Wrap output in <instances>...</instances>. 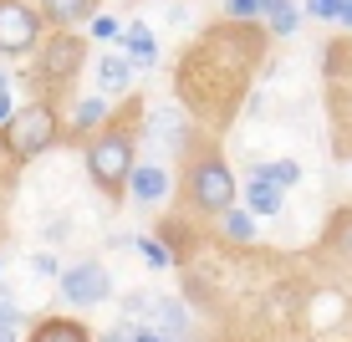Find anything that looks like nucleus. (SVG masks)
Returning <instances> with one entry per match:
<instances>
[{
    "label": "nucleus",
    "instance_id": "27",
    "mask_svg": "<svg viewBox=\"0 0 352 342\" xmlns=\"http://www.w3.org/2000/svg\"><path fill=\"white\" fill-rule=\"evenodd\" d=\"M97 342H133V322H118V327H107Z\"/></svg>",
    "mask_w": 352,
    "mask_h": 342
},
{
    "label": "nucleus",
    "instance_id": "21",
    "mask_svg": "<svg viewBox=\"0 0 352 342\" xmlns=\"http://www.w3.org/2000/svg\"><path fill=\"white\" fill-rule=\"evenodd\" d=\"M133 246L143 250V266H148V271H168V266H179V261H174V250H168L159 235H138Z\"/></svg>",
    "mask_w": 352,
    "mask_h": 342
},
{
    "label": "nucleus",
    "instance_id": "1",
    "mask_svg": "<svg viewBox=\"0 0 352 342\" xmlns=\"http://www.w3.org/2000/svg\"><path fill=\"white\" fill-rule=\"evenodd\" d=\"M138 118L143 107H128L118 123L97 128L92 138H82V164H87V179L102 194H128V174L138 164Z\"/></svg>",
    "mask_w": 352,
    "mask_h": 342
},
{
    "label": "nucleus",
    "instance_id": "20",
    "mask_svg": "<svg viewBox=\"0 0 352 342\" xmlns=\"http://www.w3.org/2000/svg\"><path fill=\"white\" fill-rule=\"evenodd\" d=\"M327 250H337L342 261H352V210H337L327 225Z\"/></svg>",
    "mask_w": 352,
    "mask_h": 342
},
{
    "label": "nucleus",
    "instance_id": "16",
    "mask_svg": "<svg viewBox=\"0 0 352 342\" xmlns=\"http://www.w3.org/2000/svg\"><path fill=\"white\" fill-rule=\"evenodd\" d=\"M214 220H220V235L230 240V246H250V240L261 235V220L250 215L245 204H230V210H220Z\"/></svg>",
    "mask_w": 352,
    "mask_h": 342
},
{
    "label": "nucleus",
    "instance_id": "22",
    "mask_svg": "<svg viewBox=\"0 0 352 342\" xmlns=\"http://www.w3.org/2000/svg\"><path fill=\"white\" fill-rule=\"evenodd\" d=\"M21 322H26V317H21L16 297H10V291L0 286V337H16V332H21Z\"/></svg>",
    "mask_w": 352,
    "mask_h": 342
},
{
    "label": "nucleus",
    "instance_id": "31",
    "mask_svg": "<svg viewBox=\"0 0 352 342\" xmlns=\"http://www.w3.org/2000/svg\"><path fill=\"white\" fill-rule=\"evenodd\" d=\"M0 92H10V72L6 67H0Z\"/></svg>",
    "mask_w": 352,
    "mask_h": 342
},
{
    "label": "nucleus",
    "instance_id": "2",
    "mask_svg": "<svg viewBox=\"0 0 352 342\" xmlns=\"http://www.w3.org/2000/svg\"><path fill=\"white\" fill-rule=\"evenodd\" d=\"M82 67H87V41H82L77 31H52V36L31 52L26 87H31L36 97H46V103H56V97H67L72 87H77Z\"/></svg>",
    "mask_w": 352,
    "mask_h": 342
},
{
    "label": "nucleus",
    "instance_id": "8",
    "mask_svg": "<svg viewBox=\"0 0 352 342\" xmlns=\"http://www.w3.org/2000/svg\"><path fill=\"white\" fill-rule=\"evenodd\" d=\"M113 123V97H102V92H92V97H77L72 103V118H67V133L72 138H92L97 128H107Z\"/></svg>",
    "mask_w": 352,
    "mask_h": 342
},
{
    "label": "nucleus",
    "instance_id": "4",
    "mask_svg": "<svg viewBox=\"0 0 352 342\" xmlns=\"http://www.w3.org/2000/svg\"><path fill=\"white\" fill-rule=\"evenodd\" d=\"M179 184H184V200L199 215H220V210L235 204L240 179H235V169L225 164L220 149H199V153L184 158V179H179Z\"/></svg>",
    "mask_w": 352,
    "mask_h": 342
},
{
    "label": "nucleus",
    "instance_id": "30",
    "mask_svg": "<svg viewBox=\"0 0 352 342\" xmlns=\"http://www.w3.org/2000/svg\"><path fill=\"white\" fill-rule=\"evenodd\" d=\"M337 26L352 31V0H342V6H337Z\"/></svg>",
    "mask_w": 352,
    "mask_h": 342
},
{
    "label": "nucleus",
    "instance_id": "13",
    "mask_svg": "<svg viewBox=\"0 0 352 342\" xmlns=\"http://www.w3.org/2000/svg\"><path fill=\"white\" fill-rule=\"evenodd\" d=\"M240 189H245V210L256 215V220H281V210H286V189L265 184L261 174H245V179H240Z\"/></svg>",
    "mask_w": 352,
    "mask_h": 342
},
{
    "label": "nucleus",
    "instance_id": "14",
    "mask_svg": "<svg viewBox=\"0 0 352 342\" xmlns=\"http://www.w3.org/2000/svg\"><path fill=\"white\" fill-rule=\"evenodd\" d=\"M133 77H138V72L128 67V56H123V52L97 56V92H102V97H123V92L133 87Z\"/></svg>",
    "mask_w": 352,
    "mask_h": 342
},
{
    "label": "nucleus",
    "instance_id": "18",
    "mask_svg": "<svg viewBox=\"0 0 352 342\" xmlns=\"http://www.w3.org/2000/svg\"><path fill=\"white\" fill-rule=\"evenodd\" d=\"M250 174H261L265 184H276V189H291V184H301V164H296V158H271V164H256Z\"/></svg>",
    "mask_w": 352,
    "mask_h": 342
},
{
    "label": "nucleus",
    "instance_id": "29",
    "mask_svg": "<svg viewBox=\"0 0 352 342\" xmlns=\"http://www.w3.org/2000/svg\"><path fill=\"white\" fill-rule=\"evenodd\" d=\"M10 113H16V103H10V92H0V128L10 123Z\"/></svg>",
    "mask_w": 352,
    "mask_h": 342
},
{
    "label": "nucleus",
    "instance_id": "9",
    "mask_svg": "<svg viewBox=\"0 0 352 342\" xmlns=\"http://www.w3.org/2000/svg\"><path fill=\"white\" fill-rule=\"evenodd\" d=\"M148 327H159L164 337H174V342H184L189 332H194V317L184 312V301L179 297H148Z\"/></svg>",
    "mask_w": 352,
    "mask_h": 342
},
{
    "label": "nucleus",
    "instance_id": "23",
    "mask_svg": "<svg viewBox=\"0 0 352 342\" xmlns=\"http://www.w3.org/2000/svg\"><path fill=\"white\" fill-rule=\"evenodd\" d=\"M87 26H92V36H97V41H123V26H118V16H102V10H97V16L87 21Z\"/></svg>",
    "mask_w": 352,
    "mask_h": 342
},
{
    "label": "nucleus",
    "instance_id": "6",
    "mask_svg": "<svg viewBox=\"0 0 352 342\" xmlns=\"http://www.w3.org/2000/svg\"><path fill=\"white\" fill-rule=\"evenodd\" d=\"M56 286H62V301H72V307H102V301L113 297V276H107L102 261H72V266H62Z\"/></svg>",
    "mask_w": 352,
    "mask_h": 342
},
{
    "label": "nucleus",
    "instance_id": "3",
    "mask_svg": "<svg viewBox=\"0 0 352 342\" xmlns=\"http://www.w3.org/2000/svg\"><path fill=\"white\" fill-rule=\"evenodd\" d=\"M62 138H67L62 107L46 103V97H31V103H21L16 113H10V123L0 128V153H6L10 164H31V158H41L46 149H56Z\"/></svg>",
    "mask_w": 352,
    "mask_h": 342
},
{
    "label": "nucleus",
    "instance_id": "24",
    "mask_svg": "<svg viewBox=\"0 0 352 342\" xmlns=\"http://www.w3.org/2000/svg\"><path fill=\"white\" fill-rule=\"evenodd\" d=\"M261 6H265V0H225V16L240 21V26H250V21L261 16Z\"/></svg>",
    "mask_w": 352,
    "mask_h": 342
},
{
    "label": "nucleus",
    "instance_id": "12",
    "mask_svg": "<svg viewBox=\"0 0 352 342\" xmlns=\"http://www.w3.org/2000/svg\"><path fill=\"white\" fill-rule=\"evenodd\" d=\"M26 342H97L87 322H77V317H36Z\"/></svg>",
    "mask_w": 352,
    "mask_h": 342
},
{
    "label": "nucleus",
    "instance_id": "19",
    "mask_svg": "<svg viewBox=\"0 0 352 342\" xmlns=\"http://www.w3.org/2000/svg\"><path fill=\"white\" fill-rule=\"evenodd\" d=\"M159 240L174 250V261H189V250H194V230L189 225H179V220H159Z\"/></svg>",
    "mask_w": 352,
    "mask_h": 342
},
{
    "label": "nucleus",
    "instance_id": "11",
    "mask_svg": "<svg viewBox=\"0 0 352 342\" xmlns=\"http://www.w3.org/2000/svg\"><path fill=\"white\" fill-rule=\"evenodd\" d=\"M118 52L128 56L133 72H153V67H159V41H153V31L143 26V21L123 26V41H118Z\"/></svg>",
    "mask_w": 352,
    "mask_h": 342
},
{
    "label": "nucleus",
    "instance_id": "25",
    "mask_svg": "<svg viewBox=\"0 0 352 342\" xmlns=\"http://www.w3.org/2000/svg\"><path fill=\"white\" fill-rule=\"evenodd\" d=\"M337 6H342V0H307V6H301V16H311V21H337Z\"/></svg>",
    "mask_w": 352,
    "mask_h": 342
},
{
    "label": "nucleus",
    "instance_id": "7",
    "mask_svg": "<svg viewBox=\"0 0 352 342\" xmlns=\"http://www.w3.org/2000/svg\"><path fill=\"white\" fill-rule=\"evenodd\" d=\"M128 194L138 204H164L168 194H174V174H168L164 164H133V174H128Z\"/></svg>",
    "mask_w": 352,
    "mask_h": 342
},
{
    "label": "nucleus",
    "instance_id": "28",
    "mask_svg": "<svg viewBox=\"0 0 352 342\" xmlns=\"http://www.w3.org/2000/svg\"><path fill=\"white\" fill-rule=\"evenodd\" d=\"M133 342H174V337H164L159 327H133Z\"/></svg>",
    "mask_w": 352,
    "mask_h": 342
},
{
    "label": "nucleus",
    "instance_id": "10",
    "mask_svg": "<svg viewBox=\"0 0 352 342\" xmlns=\"http://www.w3.org/2000/svg\"><path fill=\"white\" fill-rule=\"evenodd\" d=\"M46 31H77L82 21L97 16V0H36Z\"/></svg>",
    "mask_w": 352,
    "mask_h": 342
},
{
    "label": "nucleus",
    "instance_id": "17",
    "mask_svg": "<svg viewBox=\"0 0 352 342\" xmlns=\"http://www.w3.org/2000/svg\"><path fill=\"white\" fill-rule=\"evenodd\" d=\"M148 123H153V133H159L164 149H174V153L184 149V138H189V118L179 113V107H153Z\"/></svg>",
    "mask_w": 352,
    "mask_h": 342
},
{
    "label": "nucleus",
    "instance_id": "5",
    "mask_svg": "<svg viewBox=\"0 0 352 342\" xmlns=\"http://www.w3.org/2000/svg\"><path fill=\"white\" fill-rule=\"evenodd\" d=\"M46 41L36 0H0V56H31Z\"/></svg>",
    "mask_w": 352,
    "mask_h": 342
},
{
    "label": "nucleus",
    "instance_id": "26",
    "mask_svg": "<svg viewBox=\"0 0 352 342\" xmlns=\"http://www.w3.org/2000/svg\"><path fill=\"white\" fill-rule=\"evenodd\" d=\"M31 271H36V276H52V281H56V276H62V261H56L52 250H36V255H31Z\"/></svg>",
    "mask_w": 352,
    "mask_h": 342
},
{
    "label": "nucleus",
    "instance_id": "32",
    "mask_svg": "<svg viewBox=\"0 0 352 342\" xmlns=\"http://www.w3.org/2000/svg\"><path fill=\"white\" fill-rule=\"evenodd\" d=\"M0 266H6V261H0Z\"/></svg>",
    "mask_w": 352,
    "mask_h": 342
},
{
    "label": "nucleus",
    "instance_id": "15",
    "mask_svg": "<svg viewBox=\"0 0 352 342\" xmlns=\"http://www.w3.org/2000/svg\"><path fill=\"white\" fill-rule=\"evenodd\" d=\"M261 21H265V36L286 41V36L301 31V6H296V0H265V6H261Z\"/></svg>",
    "mask_w": 352,
    "mask_h": 342
}]
</instances>
